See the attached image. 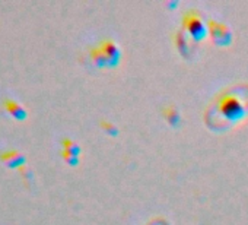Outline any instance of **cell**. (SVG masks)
<instances>
[{"instance_id": "cell-1", "label": "cell", "mask_w": 248, "mask_h": 225, "mask_svg": "<svg viewBox=\"0 0 248 225\" xmlns=\"http://www.w3.org/2000/svg\"><path fill=\"white\" fill-rule=\"evenodd\" d=\"M248 114V83H236L220 91L204 112L209 128L225 129Z\"/></svg>"}, {"instance_id": "cell-2", "label": "cell", "mask_w": 248, "mask_h": 225, "mask_svg": "<svg viewBox=\"0 0 248 225\" xmlns=\"http://www.w3.org/2000/svg\"><path fill=\"white\" fill-rule=\"evenodd\" d=\"M91 54L96 64H112L118 60V47L112 40H104Z\"/></svg>"}, {"instance_id": "cell-3", "label": "cell", "mask_w": 248, "mask_h": 225, "mask_svg": "<svg viewBox=\"0 0 248 225\" xmlns=\"http://www.w3.org/2000/svg\"><path fill=\"white\" fill-rule=\"evenodd\" d=\"M183 25H184L186 31L194 38H202L206 34V27L202 21V16L194 11H190L184 15Z\"/></svg>"}, {"instance_id": "cell-4", "label": "cell", "mask_w": 248, "mask_h": 225, "mask_svg": "<svg viewBox=\"0 0 248 225\" xmlns=\"http://www.w3.org/2000/svg\"><path fill=\"white\" fill-rule=\"evenodd\" d=\"M0 161L3 164H6L8 167L11 168H19L22 165H25L27 162V158L22 152L19 151H15V149H8V151H3L0 154Z\"/></svg>"}, {"instance_id": "cell-5", "label": "cell", "mask_w": 248, "mask_h": 225, "mask_svg": "<svg viewBox=\"0 0 248 225\" xmlns=\"http://www.w3.org/2000/svg\"><path fill=\"white\" fill-rule=\"evenodd\" d=\"M209 28H210V32H212L216 43H219V44L229 43L231 31L225 24H220V22H216V21H209Z\"/></svg>"}, {"instance_id": "cell-6", "label": "cell", "mask_w": 248, "mask_h": 225, "mask_svg": "<svg viewBox=\"0 0 248 225\" xmlns=\"http://www.w3.org/2000/svg\"><path fill=\"white\" fill-rule=\"evenodd\" d=\"M3 105H5L6 111L9 112V114H11L14 119H16V120H25V119H27L28 112H27V110L24 108V105L19 104L18 101L9 98V99H5V101H3Z\"/></svg>"}, {"instance_id": "cell-7", "label": "cell", "mask_w": 248, "mask_h": 225, "mask_svg": "<svg viewBox=\"0 0 248 225\" xmlns=\"http://www.w3.org/2000/svg\"><path fill=\"white\" fill-rule=\"evenodd\" d=\"M62 145H63V151H67L73 155H79V152H80V148L70 139H63Z\"/></svg>"}, {"instance_id": "cell-8", "label": "cell", "mask_w": 248, "mask_h": 225, "mask_svg": "<svg viewBox=\"0 0 248 225\" xmlns=\"http://www.w3.org/2000/svg\"><path fill=\"white\" fill-rule=\"evenodd\" d=\"M18 171H19L21 177H22L27 183L32 180V171H31V168H30L27 164H25V165H22V167H19V168H18Z\"/></svg>"}, {"instance_id": "cell-9", "label": "cell", "mask_w": 248, "mask_h": 225, "mask_svg": "<svg viewBox=\"0 0 248 225\" xmlns=\"http://www.w3.org/2000/svg\"><path fill=\"white\" fill-rule=\"evenodd\" d=\"M62 157H63L64 161H67L70 165H76V162H78V155H73V154H70V152H67V151H62Z\"/></svg>"}, {"instance_id": "cell-10", "label": "cell", "mask_w": 248, "mask_h": 225, "mask_svg": "<svg viewBox=\"0 0 248 225\" xmlns=\"http://www.w3.org/2000/svg\"><path fill=\"white\" fill-rule=\"evenodd\" d=\"M146 225H170V222L165 221V219H162V218H155L151 222H148Z\"/></svg>"}]
</instances>
